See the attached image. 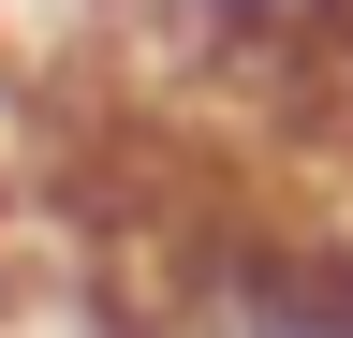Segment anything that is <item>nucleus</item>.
<instances>
[{"mask_svg":"<svg viewBox=\"0 0 353 338\" xmlns=\"http://www.w3.org/2000/svg\"><path fill=\"white\" fill-rule=\"evenodd\" d=\"M132 338H353V235L192 221L148 250V324Z\"/></svg>","mask_w":353,"mask_h":338,"instance_id":"f257e3e1","label":"nucleus"},{"mask_svg":"<svg viewBox=\"0 0 353 338\" xmlns=\"http://www.w3.org/2000/svg\"><path fill=\"white\" fill-rule=\"evenodd\" d=\"M132 15L236 89H353V0H132Z\"/></svg>","mask_w":353,"mask_h":338,"instance_id":"f03ea898","label":"nucleus"},{"mask_svg":"<svg viewBox=\"0 0 353 338\" xmlns=\"http://www.w3.org/2000/svg\"><path fill=\"white\" fill-rule=\"evenodd\" d=\"M0 324H15V206H0Z\"/></svg>","mask_w":353,"mask_h":338,"instance_id":"7ed1b4c3","label":"nucleus"}]
</instances>
